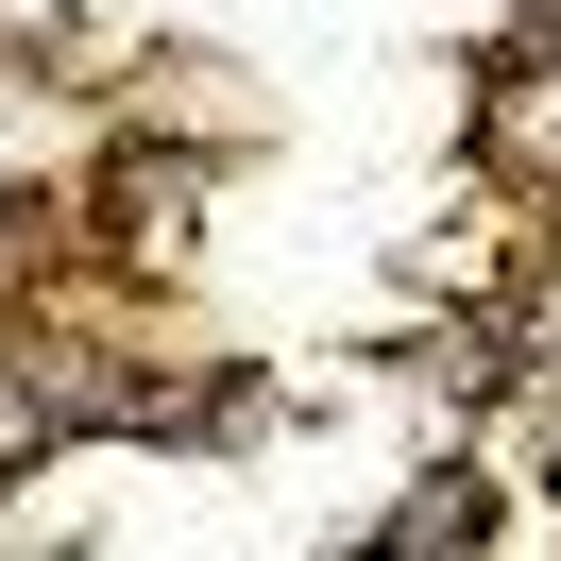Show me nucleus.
I'll list each match as a JSON object with an SVG mask.
<instances>
[{
	"label": "nucleus",
	"instance_id": "f257e3e1",
	"mask_svg": "<svg viewBox=\"0 0 561 561\" xmlns=\"http://www.w3.org/2000/svg\"><path fill=\"white\" fill-rule=\"evenodd\" d=\"M511 153H545V171H561V69H527V85H511Z\"/></svg>",
	"mask_w": 561,
	"mask_h": 561
},
{
	"label": "nucleus",
	"instance_id": "f03ea898",
	"mask_svg": "<svg viewBox=\"0 0 561 561\" xmlns=\"http://www.w3.org/2000/svg\"><path fill=\"white\" fill-rule=\"evenodd\" d=\"M51 18H69V0H0V35H51Z\"/></svg>",
	"mask_w": 561,
	"mask_h": 561
}]
</instances>
